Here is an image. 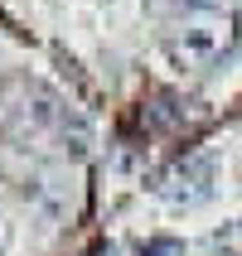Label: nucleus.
I'll use <instances>...</instances> for the list:
<instances>
[{
	"mask_svg": "<svg viewBox=\"0 0 242 256\" xmlns=\"http://www.w3.org/2000/svg\"><path fill=\"white\" fill-rule=\"evenodd\" d=\"M160 48H165V58H170V68L208 72V68H218L223 58H232L242 48V20L237 14H203V20H194V24L174 29Z\"/></svg>",
	"mask_w": 242,
	"mask_h": 256,
	"instance_id": "nucleus-1",
	"label": "nucleus"
},
{
	"mask_svg": "<svg viewBox=\"0 0 242 256\" xmlns=\"http://www.w3.org/2000/svg\"><path fill=\"white\" fill-rule=\"evenodd\" d=\"M165 203H179V208H194L213 194V160L208 155H184L174 160L165 174H155V184H150Z\"/></svg>",
	"mask_w": 242,
	"mask_h": 256,
	"instance_id": "nucleus-2",
	"label": "nucleus"
},
{
	"mask_svg": "<svg viewBox=\"0 0 242 256\" xmlns=\"http://www.w3.org/2000/svg\"><path fill=\"white\" fill-rule=\"evenodd\" d=\"M208 246H213V256H242V218L213 228L208 232Z\"/></svg>",
	"mask_w": 242,
	"mask_h": 256,
	"instance_id": "nucleus-3",
	"label": "nucleus"
},
{
	"mask_svg": "<svg viewBox=\"0 0 242 256\" xmlns=\"http://www.w3.org/2000/svg\"><path fill=\"white\" fill-rule=\"evenodd\" d=\"M184 246L174 242V237H150V242L141 246V256H179Z\"/></svg>",
	"mask_w": 242,
	"mask_h": 256,
	"instance_id": "nucleus-4",
	"label": "nucleus"
},
{
	"mask_svg": "<svg viewBox=\"0 0 242 256\" xmlns=\"http://www.w3.org/2000/svg\"><path fill=\"white\" fill-rule=\"evenodd\" d=\"M174 5H189V10H208V5H223V0H174Z\"/></svg>",
	"mask_w": 242,
	"mask_h": 256,
	"instance_id": "nucleus-5",
	"label": "nucleus"
}]
</instances>
